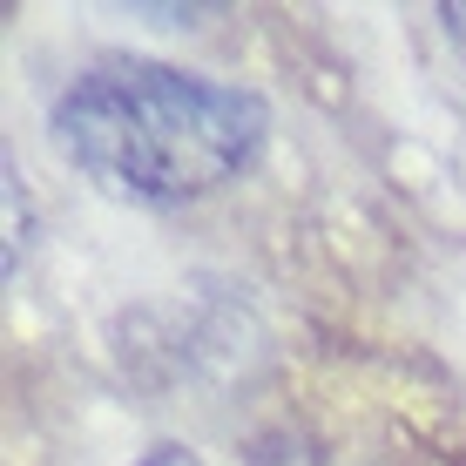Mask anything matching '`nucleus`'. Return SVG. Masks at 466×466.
I'll list each match as a JSON object with an SVG mask.
<instances>
[{
  "instance_id": "f257e3e1",
  "label": "nucleus",
  "mask_w": 466,
  "mask_h": 466,
  "mask_svg": "<svg viewBox=\"0 0 466 466\" xmlns=\"http://www.w3.org/2000/svg\"><path fill=\"white\" fill-rule=\"evenodd\" d=\"M264 102L237 82L163 68V61H95L55 102V142L95 189L122 203H197L250 169L264 149Z\"/></svg>"
},
{
  "instance_id": "f03ea898",
  "label": "nucleus",
  "mask_w": 466,
  "mask_h": 466,
  "mask_svg": "<svg viewBox=\"0 0 466 466\" xmlns=\"http://www.w3.org/2000/svg\"><path fill=\"white\" fill-rule=\"evenodd\" d=\"M21 270V176L7 169V278Z\"/></svg>"
},
{
  "instance_id": "7ed1b4c3",
  "label": "nucleus",
  "mask_w": 466,
  "mask_h": 466,
  "mask_svg": "<svg viewBox=\"0 0 466 466\" xmlns=\"http://www.w3.org/2000/svg\"><path fill=\"white\" fill-rule=\"evenodd\" d=\"M284 453H298V446H284V440H264L257 453L244 460V466H284Z\"/></svg>"
}]
</instances>
